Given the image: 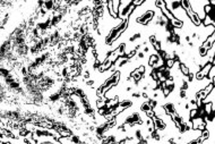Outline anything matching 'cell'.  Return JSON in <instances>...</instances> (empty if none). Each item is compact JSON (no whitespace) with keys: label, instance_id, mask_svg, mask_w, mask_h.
Wrapping results in <instances>:
<instances>
[{"label":"cell","instance_id":"6da1fadb","mask_svg":"<svg viewBox=\"0 0 215 144\" xmlns=\"http://www.w3.org/2000/svg\"><path fill=\"white\" fill-rule=\"evenodd\" d=\"M154 17H155V11L152 9H147L136 18V23L140 25H148L154 19Z\"/></svg>","mask_w":215,"mask_h":144},{"label":"cell","instance_id":"7a4b0ae2","mask_svg":"<svg viewBox=\"0 0 215 144\" xmlns=\"http://www.w3.org/2000/svg\"><path fill=\"white\" fill-rule=\"evenodd\" d=\"M186 14H187V17L190 19V22H191V24L192 25H195V26H202V19L198 17V15L192 10V9H189V10H187L186 11Z\"/></svg>","mask_w":215,"mask_h":144},{"label":"cell","instance_id":"3957f363","mask_svg":"<svg viewBox=\"0 0 215 144\" xmlns=\"http://www.w3.org/2000/svg\"><path fill=\"white\" fill-rule=\"evenodd\" d=\"M163 109H164V111H165V114L166 115H172L173 113H176L177 111V109H176V106H174V103H172V102H165V103H163Z\"/></svg>","mask_w":215,"mask_h":144},{"label":"cell","instance_id":"277c9868","mask_svg":"<svg viewBox=\"0 0 215 144\" xmlns=\"http://www.w3.org/2000/svg\"><path fill=\"white\" fill-rule=\"evenodd\" d=\"M178 69H179V72H180L184 76L188 75V74L190 73V68H189L184 62H182V61H179V62H178Z\"/></svg>","mask_w":215,"mask_h":144},{"label":"cell","instance_id":"5b68a950","mask_svg":"<svg viewBox=\"0 0 215 144\" xmlns=\"http://www.w3.org/2000/svg\"><path fill=\"white\" fill-rule=\"evenodd\" d=\"M208 25H214V21H213V18H212L211 15L205 14L204 18L202 19V26L206 27V26H208Z\"/></svg>","mask_w":215,"mask_h":144},{"label":"cell","instance_id":"8992f818","mask_svg":"<svg viewBox=\"0 0 215 144\" xmlns=\"http://www.w3.org/2000/svg\"><path fill=\"white\" fill-rule=\"evenodd\" d=\"M160 10H161V14H162V15H164V16H165V17H166L169 21H171V19H173V18H174V15L172 14V11H171L170 9H168L166 7H163V8H161Z\"/></svg>","mask_w":215,"mask_h":144},{"label":"cell","instance_id":"52a82bcc","mask_svg":"<svg viewBox=\"0 0 215 144\" xmlns=\"http://www.w3.org/2000/svg\"><path fill=\"white\" fill-rule=\"evenodd\" d=\"M170 23H171V25H172L174 29H182V27H184V22L180 21V19H178V18H176V17H174L173 19H171Z\"/></svg>","mask_w":215,"mask_h":144},{"label":"cell","instance_id":"ba28073f","mask_svg":"<svg viewBox=\"0 0 215 144\" xmlns=\"http://www.w3.org/2000/svg\"><path fill=\"white\" fill-rule=\"evenodd\" d=\"M179 3H180V7L186 11L191 9V1L190 0H179Z\"/></svg>","mask_w":215,"mask_h":144},{"label":"cell","instance_id":"9c48e42d","mask_svg":"<svg viewBox=\"0 0 215 144\" xmlns=\"http://www.w3.org/2000/svg\"><path fill=\"white\" fill-rule=\"evenodd\" d=\"M206 77L210 80V82L214 83V78H215V66L214 65L211 67V69H210V72L207 73V76H206Z\"/></svg>","mask_w":215,"mask_h":144},{"label":"cell","instance_id":"30bf717a","mask_svg":"<svg viewBox=\"0 0 215 144\" xmlns=\"http://www.w3.org/2000/svg\"><path fill=\"white\" fill-rule=\"evenodd\" d=\"M158 58H160V57H158L157 52H155V54H152V55L150 56V58H148V66H151V67H152L154 64H155V62H156V61L158 60Z\"/></svg>","mask_w":215,"mask_h":144},{"label":"cell","instance_id":"8fae6325","mask_svg":"<svg viewBox=\"0 0 215 144\" xmlns=\"http://www.w3.org/2000/svg\"><path fill=\"white\" fill-rule=\"evenodd\" d=\"M119 104H121L124 109H129L130 107H132V101L129 100V99H124V100L119 102Z\"/></svg>","mask_w":215,"mask_h":144},{"label":"cell","instance_id":"7c38bea8","mask_svg":"<svg viewBox=\"0 0 215 144\" xmlns=\"http://www.w3.org/2000/svg\"><path fill=\"white\" fill-rule=\"evenodd\" d=\"M151 46L153 47V49L155 50V52H158V51L162 50V44H161V42H160L158 40H156L155 42H153Z\"/></svg>","mask_w":215,"mask_h":144},{"label":"cell","instance_id":"4fadbf2b","mask_svg":"<svg viewBox=\"0 0 215 144\" xmlns=\"http://www.w3.org/2000/svg\"><path fill=\"white\" fill-rule=\"evenodd\" d=\"M154 5H155V7H156V8L161 9V8H163V7H165V6H166V2H165V0H155Z\"/></svg>","mask_w":215,"mask_h":144},{"label":"cell","instance_id":"5bb4252c","mask_svg":"<svg viewBox=\"0 0 215 144\" xmlns=\"http://www.w3.org/2000/svg\"><path fill=\"white\" fill-rule=\"evenodd\" d=\"M148 109H152V108L150 107V104H148V102H147V101H145V102H143V103L140 104V110H142L143 113L147 111Z\"/></svg>","mask_w":215,"mask_h":144},{"label":"cell","instance_id":"9a60e30c","mask_svg":"<svg viewBox=\"0 0 215 144\" xmlns=\"http://www.w3.org/2000/svg\"><path fill=\"white\" fill-rule=\"evenodd\" d=\"M146 2V0H132V5L135 7H140Z\"/></svg>","mask_w":215,"mask_h":144},{"label":"cell","instance_id":"2e32d148","mask_svg":"<svg viewBox=\"0 0 215 144\" xmlns=\"http://www.w3.org/2000/svg\"><path fill=\"white\" fill-rule=\"evenodd\" d=\"M97 115H100V116H104L107 113H108V109L104 107V108H97Z\"/></svg>","mask_w":215,"mask_h":144},{"label":"cell","instance_id":"e0dca14e","mask_svg":"<svg viewBox=\"0 0 215 144\" xmlns=\"http://www.w3.org/2000/svg\"><path fill=\"white\" fill-rule=\"evenodd\" d=\"M136 68H137V70H138L140 74H145V73H146V67H145V65H139V66H137Z\"/></svg>","mask_w":215,"mask_h":144},{"label":"cell","instance_id":"ac0fdd59","mask_svg":"<svg viewBox=\"0 0 215 144\" xmlns=\"http://www.w3.org/2000/svg\"><path fill=\"white\" fill-rule=\"evenodd\" d=\"M156 40H157V38H156V35H155V34H153V35H151V36H150V43H151V44H152L153 42H155Z\"/></svg>","mask_w":215,"mask_h":144},{"label":"cell","instance_id":"d6986e66","mask_svg":"<svg viewBox=\"0 0 215 144\" xmlns=\"http://www.w3.org/2000/svg\"><path fill=\"white\" fill-rule=\"evenodd\" d=\"M131 96H132V98H136V99H139V98H140V92H134V93L131 94Z\"/></svg>","mask_w":215,"mask_h":144},{"label":"cell","instance_id":"ffe728a7","mask_svg":"<svg viewBox=\"0 0 215 144\" xmlns=\"http://www.w3.org/2000/svg\"><path fill=\"white\" fill-rule=\"evenodd\" d=\"M208 1H210V0H208Z\"/></svg>","mask_w":215,"mask_h":144}]
</instances>
